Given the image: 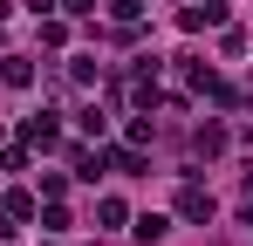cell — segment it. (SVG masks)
I'll use <instances>...</instances> for the list:
<instances>
[{"mask_svg":"<svg viewBox=\"0 0 253 246\" xmlns=\"http://www.w3.org/2000/svg\"><path fill=\"white\" fill-rule=\"evenodd\" d=\"M178 28H185V35H199V28H226V0H199V7H185Z\"/></svg>","mask_w":253,"mask_h":246,"instance_id":"obj_1","label":"cell"},{"mask_svg":"<svg viewBox=\"0 0 253 246\" xmlns=\"http://www.w3.org/2000/svg\"><path fill=\"white\" fill-rule=\"evenodd\" d=\"M178 212H185V219H212V192L185 185V192H178Z\"/></svg>","mask_w":253,"mask_h":246,"instance_id":"obj_2","label":"cell"},{"mask_svg":"<svg viewBox=\"0 0 253 246\" xmlns=\"http://www.w3.org/2000/svg\"><path fill=\"white\" fill-rule=\"evenodd\" d=\"M0 82H7V89H28V82H35V62L7 55V62H0Z\"/></svg>","mask_w":253,"mask_h":246,"instance_id":"obj_3","label":"cell"},{"mask_svg":"<svg viewBox=\"0 0 253 246\" xmlns=\"http://www.w3.org/2000/svg\"><path fill=\"white\" fill-rule=\"evenodd\" d=\"M192 151L219 158V151H226V130H219V123H199V130H192Z\"/></svg>","mask_w":253,"mask_h":246,"instance_id":"obj_4","label":"cell"},{"mask_svg":"<svg viewBox=\"0 0 253 246\" xmlns=\"http://www.w3.org/2000/svg\"><path fill=\"white\" fill-rule=\"evenodd\" d=\"M21 137H28V144H42V151H48V144H55V117H48V110H42V117H28V123H21Z\"/></svg>","mask_w":253,"mask_h":246,"instance_id":"obj_5","label":"cell"},{"mask_svg":"<svg viewBox=\"0 0 253 246\" xmlns=\"http://www.w3.org/2000/svg\"><path fill=\"white\" fill-rule=\"evenodd\" d=\"M7 219H14V226H21V219H35V199H28V192H7Z\"/></svg>","mask_w":253,"mask_h":246,"instance_id":"obj_6","label":"cell"},{"mask_svg":"<svg viewBox=\"0 0 253 246\" xmlns=\"http://www.w3.org/2000/svg\"><path fill=\"white\" fill-rule=\"evenodd\" d=\"M110 164H117V171H124V178H137V171H144V158H137V151H130V144H124V151H110Z\"/></svg>","mask_w":253,"mask_h":246,"instance_id":"obj_7","label":"cell"},{"mask_svg":"<svg viewBox=\"0 0 253 246\" xmlns=\"http://www.w3.org/2000/svg\"><path fill=\"white\" fill-rule=\"evenodd\" d=\"M137 240H144V246L165 240V219H158V212H144V219H137Z\"/></svg>","mask_w":253,"mask_h":246,"instance_id":"obj_8","label":"cell"},{"mask_svg":"<svg viewBox=\"0 0 253 246\" xmlns=\"http://www.w3.org/2000/svg\"><path fill=\"white\" fill-rule=\"evenodd\" d=\"M76 123H83L89 137H103V130H110V117H103V110H96V103H89V110H83V117H76Z\"/></svg>","mask_w":253,"mask_h":246,"instance_id":"obj_9","label":"cell"},{"mask_svg":"<svg viewBox=\"0 0 253 246\" xmlns=\"http://www.w3.org/2000/svg\"><path fill=\"white\" fill-rule=\"evenodd\" d=\"M110 21H124V28H130V21H137V0H110Z\"/></svg>","mask_w":253,"mask_h":246,"instance_id":"obj_10","label":"cell"},{"mask_svg":"<svg viewBox=\"0 0 253 246\" xmlns=\"http://www.w3.org/2000/svg\"><path fill=\"white\" fill-rule=\"evenodd\" d=\"M62 7H69V14H96V0H62Z\"/></svg>","mask_w":253,"mask_h":246,"instance_id":"obj_11","label":"cell"},{"mask_svg":"<svg viewBox=\"0 0 253 246\" xmlns=\"http://www.w3.org/2000/svg\"><path fill=\"white\" fill-rule=\"evenodd\" d=\"M247 226H253V205H247Z\"/></svg>","mask_w":253,"mask_h":246,"instance_id":"obj_12","label":"cell"}]
</instances>
